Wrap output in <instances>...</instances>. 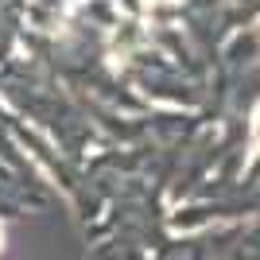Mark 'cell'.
Here are the masks:
<instances>
[{
	"mask_svg": "<svg viewBox=\"0 0 260 260\" xmlns=\"http://www.w3.org/2000/svg\"><path fill=\"white\" fill-rule=\"evenodd\" d=\"M0 252H4V225H0Z\"/></svg>",
	"mask_w": 260,
	"mask_h": 260,
	"instance_id": "6da1fadb",
	"label": "cell"
}]
</instances>
